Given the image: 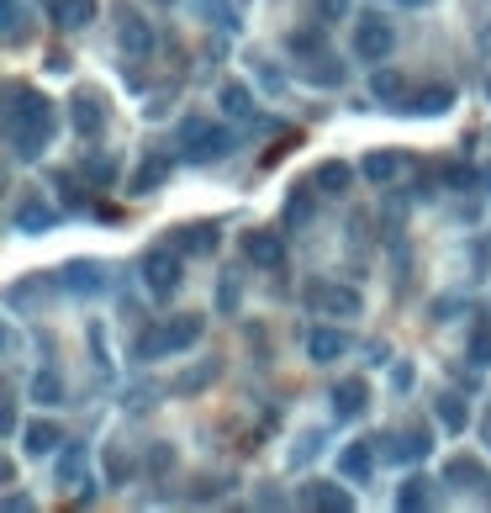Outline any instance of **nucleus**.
<instances>
[{
  "instance_id": "nucleus-16",
  "label": "nucleus",
  "mask_w": 491,
  "mask_h": 513,
  "mask_svg": "<svg viewBox=\"0 0 491 513\" xmlns=\"http://www.w3.org/2000/svg\"><path fill=\"white\" fill-rule=\"evenodd\" d=\"M375 455H381V439H349L344 450H338V476H344V482H370L375 476Z\"/></svg>"
},
{
  "instance_id": "nucleus-49",
  "label": "nucleus",
  "mask_w": 491,
  "mask_h": 513,
  "mask_svg": "<svg viewBox=\"0 0 491 513\" xmlns=\"http://www.w3.org/2000/svg\"><path fill=\"white\" fill-rule=\"evenodd\" d=\"M365 355H370V365H386L391 350H386V344H365Z\"/></svg>"
},
{
  "instance_id": "nucleus-1",
  "label": "nucleus",
  "mask_w": 491,
  "mask_h": 513,
  "mask_svg": "<svg viewBox=\"0 0 491 513\" xmlns=\"http://www.w3.org/2000/svg\"><path fill=\"white\" fill-rule=\"evenodd\" d=\"M59 133V112H53V101L43 90H32L22 80L6 85V138H11V159L16 164H37L43 149Z\"/></svg>"
},
{
  "instance_id": "nucleus-56",
  "label": "nucleus",
  "mask_w": 491,
  "mask_h": 513,
  "mask_svg": "<svg viewBox=\"0 0 491 513\" xmlns=\"http://www.w3.org/2000/svg\"><path fill=\"white\" fill-rule=\"evenodd\" d=\"M486 138H491V133H486Z\"/></svg>"
},
{
  "instance_id": "nucleus-17",
  "label": "nucleus",
  "mask_w": 491,
  "mask_h": 513,
  "mask_svg": "<svg viewBox=\"0 0 491 513\" xmlns=\"http://www.w3.org/2000/svg\"><path fill=\"white\" fill-rule=\"evenodd\" d=\"M444 482L460 487V492H481L491 503V471H486L481 455H455V461H444Z\"/></svg>"
},
{
  "instance_id": "nucleus-10",
  "label": "nucleus",
  "mask_w": 491,
  "mask_h": 513,
  "mask_svg": "<svg viewBox=\"0 0 491 513\" xmlns=\"http://www.w3.org/2000/svg\"><path fill=\"white\" fill-rule=\"evenodd\" d=\"M59 223H64V212L53 207L43 191H27L22 201H16V212H11V228L22 233V238H37V233H48V228H59Z\"/></svg>"
},
{
  "instance_id": "nucleus-55",
  "label": "nucleus",
  "mask_w": 491,
  "mask_h": 513,
  "mask_svg": "<svg viewBox=\"0 0 491 513\" xmlns=\"http://www.w3.org/2000/svg\"><path fill=\"white\" fill-rule=\"evenodd\" d=\"M159 6H175V0H159Z\"/></svg>"
},
{
  "instance_id": "nucleus-33",
  "label": "nucleus",
  "mask_w": 491,
  "mask_h": 513,
  "mask_svg": "<svg viewBox=\"0 0 491 513\" xmlns=\"http://www.w3.org/2000/svg\"><path fill=\"white\" fill-rule=\"evenodd\" d=\"M217 106H222V112H228L233 122H249V117H254V90L238 85V80H228V85L217 90Z\"/></svg>"
},
{
  "instance_id": "nucleus-38",
  "label": "nucleus",
  "mask_w": 491,
  "mask_h": 513,
  "mask_svg": "<svg viewBox=\"0 0 491 513\" xmlns=\"http://www.w3.org/2000/svg\"><path fill=\"white\" fill-rule=\"evenodd\" d=\"M254 80H259L264 96H286V90H291V75H286V69H275L270 59H254Z\"/></svg>"
},
{
  "instance_id": "nucleus-52",
  "label": "nucleus",
  "mask_w": 491,
  "mask_h": 513,
  "mask_svg": "<svg viewBox=\"0 0 491 513\" xmlns=\"http://www.w3.org/2000/svg\"><path fill=\"white\" fill-rule=\"evenodd\" d=\"M481 434H486V450H491V418H486V429H481Z\"/></svg>"
},
{
  "instance_id": "nucleus-25",
  "label": "nucleus",
  "mask_w": 491,
  "mask_h": 513,
  "mask_svg": "<svg viewBox=\"0 0 491 513\" xmlns=\"http://www.w3.org/2000/svg\"><path fill=\"white\" fill-rule=\"evenodd\" d=\"M48 22L59 32H85L96 22V0H48Z\"/></svg>"
},
{
  "instance_id": "nucleus-46",
  "label": "nucleus",
  "mask_w": 491,
  "mask_h": 513,
  "mask_svg": "<svg viewBox=\"0 0 491 513\" xmlns=\"http://www.w3.org/2000/svg\"><path fill=\"white\" fill-rule=\"evenodd\" d=\"M169 466H175V450H169L164 439H159V445H148V476H164Z\"/></svg>"
},
{
  "instance_id": "nucleus-28",
  "label": "nucleus",
  "mask_w": 491,
  "mask_h": 513,
  "mask_svg": "<svg viewBox=\"0 0 491 513\" xmlns=\"http://www.w3.org/2000/svg\"><path fill=\"white\" fill-rule=\"evenodd\" d=\"M449 106H455V85H423L407 101V117H444Z\"/></svg>"
},
{
  "instance_id": "nucleus-40",
  "label": "nucleus",
  "mask_w": 491,
  "mask_h": 513,
  "mask_svg": "<svg viewBox=\"0 0 491 513\" xmlns=\"http://www.w3.org/2000/svg\"><path fill=\"white\" fill-rule=\"evenodd\" d=\"M132 471H138V461H132L122 445H111V450H106V482H111V487H122Z\"/></svg>"
},
{
  "instance_id": "nucleus-42",
  "label": "nucleus",
  "mask_w": 491,
  "mask_h": 513,
  "mask_svg": "<svg viewBox=\"0 0 491 513\" xmlns=\"http://www.w3.org/2000/svg\"><path fill=\"white\" fill-rule=\"evenodd\" d=\"M48 180L64 191V207H69V212H85V191L74 186V175H69V170H48Z\"/></svg>"
},
{
  "instance_id": "nucleus-13",
  "label": "nucleus",
  "mask_w": 491,
  "mask_h": 513,
  "mask_svg": "<svg viewBox=\"0 0 491 513\" xmlns=\"http://www.w3.org/2000/svg\"><path fill=\"white\" fill-rule=\"evenodd\" d=\"M243 260L254 270H286V233H275V228L243 233Z\"/></svg>"
},
{
  "instance_id": "nucleus-39",
  "label": "nucleus",
  "mask_w": 491,
  "mask_h": 513,
  "mask_svg": "<svg viewBox=\"0 0 491 513\" xmlns=\"http://www.w3.org/2000/svg\"><path fill=\"white\" fill-rule=\"evenodd\" d=\"M201 16L217 32H238V6H233V0H201Z\"/></svg>"
},
{
  "instance_id": "nucleus-48",
  "label": "nucleus",
  "mask_w": 491,
  "mask_h": 513,
  "mask_svg": "<svg viewBox=\"0 0 491 513\" xmlns=\"http://www.w3.org/2000/svg\"><path fill=\"white\" fill-rule=\"evenodd\" d=\"M412 381H418V376H412V365L402 360V365H391V387L396 392H412Z\"/></svg>"
},
{
  "instance_id": "nucleus-9",
  "label": "nucleus",
  "mask_w": 491,
  "mask_h": 513,
  "mask_svg": "<svg viewBox=\"0 0 491 513\" xmlns=\"http://www.w3.org/2000/svg\"><path fill=\"white\" fill-rule=\"evenodd\" d=\"M53 276H59V291H69V297H101L111 286V265L106 260H69Z\"/></svg>"
},
{
  "instance_id": "nucleus-27",
  "label": "nucleus",
  "mask_w": 491,
  "mask_h": 513,
  "mask_svg": "<svg viewBox=\"0 0 491 513\" xmlns=\"http://www.w3.org/2000/svg\"><path fill=\"white\" fill-rule=\"evenodd\" d=\"M217 376H222V360L212 355V360L191 365V371H180L175 381H169V392H175V397H196V392H206V387H212Z\"/></svg>"
},
{
  "instance_id": "nucleus-14",
  "label": "nucleus",
  "mask_w": 491,
  "mask_h": 513,
  "mask_svg": "<svg viewBox=\"0 0 491 513\" xmlns=\"http://www.w3.org/2000/svg\"><path fill=\"white\" fill-rule=\"evenodd\" d=\"M407 170H412V159H407L402 149H370V154L360 159V175L370 180L375 191H391Z\"/></svg>"
},
{
  "instance_id": "nucleus-45",
  "label": "nucleus",
  "mask_w": 491,
  "mask_h": 513,
  "mask_svg": "<svg viewBox=\"0 0 491 513\" xmlns=\"http://www.w3.org/2000/svg\"><path fill=\"white\" fill-rule=\"evenodd\" d=\"M349 6H354V0H312V11H317V22H344V16H349Z\"/></svg>"
},
{
  "instance_id": "nucleus-51",
  "label": "nucleus",
  "mask_w": 491,
  "mask_h": 513,
  "mask_svg": "<svg viewBox=\"0 0 491 513\" xmlns=\"http://www.w3.org/2000/svg\"><path fill=\"white\" fill-rule=\"evenodd\" d=\"M476 43H481V48L491 53V27H481V38H476Z\"/></svg>"
},
{
  "instance_id": "nucleus-7",
  "label": "nucleus",
  "mask_w": 491,
  "mask_h": 513,
  "mask_svg": "<svg viewBox=\"0 0 491 513\" xmlns=\"http://www.w3.org/2000/svg\"><path fill=\"white\" fill-rule=\"evenodd\" d=\"M391 48H396V22H391V16H381V11H365L360 22H354V59L386 64Z\"/></svg>"
},
{
  "instance_id": "nucleus-34",
  "label": "nucleus",
  "mask_w": 491,
  "mask_h": 513,
  "mask_svg": "<svg viewBox=\"0 0 491 513\" xmlns=\"http://www.w3.org/2000/svg\"><path fill=\"white\" fill-rule=\"evenodd\" d=\"M64 397H69V387H64V376L53 371V365L32 376V402H43V408H64Z\"/></svg>"
},
{
  "instance_id": "nucleus-29",
  "label": "nucleus",
  "mask_w": 491,
  "mask_h": 513,
  "mask_svg": "<svg viewBox=\"0 0 491 513\" xmlns=\"http://www.w3.org/2000/svg\"><path fill=\"white\" fill-rule=\"evenodd\" d=\"M317 191L312 180L307 186H291V196H286V228H312V217H317Z\"/></svg>"
},
{
  "instance_id": "nucleus-54",
  "label": "nucleus",
  "mask_w": 491,
  "mask_h": 513,
  "mask_svg": "<svg viewBox=\"0 0 491 513\" xmlns=\"http://www.w3.org/2000/svg\"><path fill=\"white\" fill-rule=\"evenodd\" d=\"M486 101H491V75H486Z\"/></svg>"
},
{
  "instance_id": "nucleus-3",
  "label": "nucleus",
  "mask_w": 491,
  "mask_h": 513,
  "mask_svg": "<svg viewBox=\"0 0 491 513\" xmlns=\"http://www.w3.org/2000/svg\"><path fill=\"white\" fill-rule=\"evenodd\" d=\"M206 334V318L201 313H180V318H169L159 328H148V334L132 339V360L148 365V360H164V355H185V350H196Z\"/></svg>"
},
{
  "instance_id": "nucleus-30",
  "label": "nucleus",
  "mask_w": 491,
  "mask_h": 513,
  "mask_svg": "<svg viewBox=\"0 0 491 513\" xmlns=\"http://www.w3.org/2000/svg\"><path fill=\"white\" fill-rule=\"evenodd\" d=\"M286 48H291V59H317V53H328V22L291 27V32H286Z\"/></svg>"
},
{
  "instance_id": "nucleus-36",
  "label": "nucleus",
  "mask_w": 491,
  "mask_h": 513,
  "mask_svg": "<svg viewBox=\"0 0 491 513\" xmlns=\"http://www.w3.org/2000/svg\"><path fill=\"white\" fill-rule=\"evenodd\" d=\"M439 180H444V191H476V186H486V175H476V170H470V164H460V159L439 164Z\"/></svg>"
},
{
  "instance_id": "nucleus-11",
  "label": "nucleus",
  "mask_w": 491,
  "mask_h": 513,
  "mask_svg": "<svg viewBox=\"0 0 491 513\" xmlns=\"http://www.w3.org/2000/svg\"><path fill=\"white\" fill-rule=\"evenodd\" d=\"M69 127L85 143H96L106 133V101H101V90H85V85L74 90V96H69Z\"/></svg>"
},
{
  "instance_id": "nucleus-26",
  "label": "nucleus",
  "mask_w": 491,
  "mask_h": 513,
  "mask_svg": "<svg viewBox=\"0 0 491 513\" xmlns=\"http://www.w3.org/2000/svg\"><path fill=\"white\" fill-rule=\"evenodd\" d=\"M354 175H360V170H354V164H344V159H323V164H317V170H312V186L323 191V196H349Z\"/></svg>"
},
{
  "instance_id": "nucleus-5",
  "label": "nucleus",
  "mask_w": 491,
  "mask_h": 513,
  "mask_svg": "<svg viewBox=\"0 0 491 513\" xmlns=\"http://www.w3.org/2000/svg\"><path fill=\"white\" fill-rule=\"evenodd\" d=\"M301 302H307L312 313H323V318H360V313H365L360 286L333 281V276H312L307 286H301Z\"/></svg>"
},
{
  "instance_id": "nucleus-37",
  "label": "nucleus",
  "mask_w": 491,
  "mask_h": 513,
  "mask_svg": "<svg viewBox=\"0 0 491 513\" xmlns=\"http://www.w3.org/2000/svg\"><path fill=\"white\" fill-rule=\"evenodd\" d=\"M465 360H470V365H481V371H491V323H486V318H481L476 328H470Z\"/></svg>"
},
{
  "instance_id": "nucleus-43",
  "label": "nucleus",
  "mask_w": 491,
  "mask_h": 513,
  "mask_svg": "<svg viewBox=\"0 0 491 513\" xmlns=\"http://www.w3.org/2000/svg\"><path fill=\"white\" fill-rule=\"evenodd\" d=\"M154 397H159V387H148V381H143V387H127L122 392V408L127 413H148V408H154Z\"/></svg>"
},
{
  "instance_id": "nucleus-4",
  "label": "nucleus",
  "mask_w": 491,
  "mask_h": 513,
  "mask_svg": "<svg viewBox=\"0 0 491 513\" xmlns=\"http://www.w3.org/2000/svg\"><path fill=\"white\" fill-rule=\"evenodd\" d=\"M138 276H143L148 297L169 302V297L180 291V281H185V254L169 244V238H164V244H148V249L138 254Z\"/></svg>"
},
{
  "instance_id": "nucleus-24",
  "label": "nucleus",
  "mask_w": 491,
  "mask_h": 513,
  "mask_svg": "<svg viewBox=\"0 0 491 513\" xmlns=\"http://www.w3.org/2000/svg\"><path fill=\"white\" fill-rule=\"evenodd\" d=\"M59 450H64V429L53 424V418H32V424H22V455L43 461V455H59Z\"/></svg>"
},
{
  "instance_id": "nucleus-44",
  "label": "nucleus",
  "mask_w": 491,
  "mask_h": 513,
  "mask_svg": "<svg viewBox=\"0 0 491 513\" xmlns=\"http://www.w3.org/2000/svg\"><path fill=\"white\" fill-rule=\"evenodd\" d=\"M238 297H243V291H238V276H222V286H217V313L233 318V313H238Z\"/></svg>"
},
{
  "instance_id": "nucleus-21",
  "label": "nucleus",
  "mask_w": 491,
  "mask_h": 513,
  "mask_svg": "<svg viewBox=\"0 0 491 513\" xmlns=\"http://www.w3.org/2000/svg\"><path fill=\"white\" fill-rule=\"evenodd\" d=\"M296 503L301 508H317V513H349L354 508V492L338 487V482H301Z\"/></svg>"
},
{
  "instance_id": "nucleus-31",
  "label": "nucleus",
  "mask_w": 491,
  "mask_h": 513,
  "mask_svg": "<svg viewBox=\"0 0 491 513\" xmlns=\"http://www.w3.org/2000/svg\"><path fill=\"white\" fill-rule=\"evenodd\" d=\"M80 175H85V186L111 191V186H117V159H106L101 149H85V159H80Z\"/></svg>"
},
{
  "instance_id": "nucleus-19",
  "label": "nucleus",
  "mask_w": 491,
  "mask_h": 513,
  "mask_svg": "<svg viewBox=\"0 0 491 513\" xmlns=\"http://www.w3.org/2000/svg\"><path fill=\"white\" fill-rule=\"evenodd\" d=\"M349 344H354V339H349L338 323H317L312 334H307V360H312V365H338V360L349 355Z\"/></svg>"
},
{
  "instance_id": "nucleus-6",
  "label": "nucleus",
  "mask_w": 491,
  "mask_h": 513,
  "mask_svg": "<svg viewBox=\"0 0 491 513\" xmlns=\"http://www.w3.org/2000/svg\"><path fill=\"white\" fill-rule=\"evenodd\" d=\"M433 455V429L423 424V418H412L407 429H386L381 434V461L391 466H418Z\"/></svg>"
},
{
  "instance_id": "nucleus-47",
  "label": "nucleus",
  "mask_w": 491,
  "mask_h": 513,
  "mask_svg": "<svg viewBox=\"0 0 491 513\" xmlns=\"http://www.w3.org/2000/svg\"><path fill=\"white\" fill-rule=\"evenodd\" d=\"M460 307H465V297H460V291H455V297H439V302L428 307V313H433V323H449V318L460 313Z\"/></svg>"
},
{
  "instance_id": "nucleus-20",
  "label": "nucleus",
  "mask_w": 491,
  "mask_h": 513,
  "mask_svg": "<svg viewBox=\"0 0 491 513\" xmlns=\"http://www.w3.org/2000/svg\"><path fill=\"white\" fill-rule=\"evenodd\" d=\"M328 402H333V418H338V424H354V418L370 408V381H365V376H344V381L333 387Z\"/></svg>"
},
{
  "instance_id": "nucleus-53",
  "label": "nucleus",
  "mask_w": 491,
  "mask_h": 513,
  "mask_svg": "<svg viewBox=\"0 0 491 513\" xmlns=\"http://www.w3.org/2000/svg\"><path fill=\"white\" fill-rule=\"evenodd\" d=\"M486 196H491V170H486Z\"/></svg>"
},
{
  "instance_id": "nucleus-15",
  "label": "nucleus",
  "mask_w": 491,
  "mask_h": 513,
  "mask_svg": "<svg viewBox=\"0 0 491 513\" xmlns=\"http://www.w3.org/2000/svg\"><path fill=\"white\" fill-rule=\"evenodd\" d=\"M117 43H122V53H127V64H143L148 53H154V27L143 22L138 11H117Z\"/></svg>"
},
{
  "instance_id": "nucleus-35",
  "label": "nucleus",
  "mask_w": 491,
  "mask_h": 513,
  "mask_svg": "<svg viewBox=\"0 0 491 513\" xmlns=\"http://www.w3.org/2000/svg\"><path fill=\"white\" fill-rule=\"evenodd\" d=\"M428 503H433V482H428V476H418V471H412L407 482L396 487V508H402V513H412V508H428Z\"/></svg>"
},
{
  "instance_id": "nucleus-50",
  "label": "nucleus",
  "mask_w": 491,
  "mask_h": 513,
  "mask_svg": "<svg viewBox=\"0 0 491 513\" xmlns=\"http://www.w3.org/2000/svg\"><path fill=\"white\" fill-rule=\"evenodd\" d=\"M396 6H407V11H423V6H433V0H396Z\"/></svg>"
},
{
  "instance_id": "nucleus-22",
  "label": "nucleus",
  "mask_w": 491,
  "mask_h": 513,
  "mask_svg": "<svg viewBox=\"0 0 491 513\" xmlns=\"http://www.w3.org/2000/svg\"><path fill=\"white\" fill-rule=\"evenodd\" d=\"M370 101H381L386 112H407V101H412L407 75H396V69L375 64V75H370Z\"/></svg>"
},
{
  "instance_id": "nucleus-18",
  "label": "nucleus",
  "mask_w": 491,
  "mask_h": 513,
  "mask_svg": "<svg viewBox=\"0 0 491 513\" xmlns=\"http://www.w3.org/2000/svg\"><path fill=\"white\" fill-rule=\"evenodd\" d=\"M169 244H175L185 260H206V254L222 249V228L217 223H185V228L169 233Z\"/></svg>"
},
{
  "instance_id": "nucleus-8",
  "label": "nucleus",
  "mask_w": 491,
  "mask_h": 513,
  "mask_svg": "<svg viewBox=\"0 0 491 513\" xmlns=\"http://www.w3.org/2000/svg\"><path fill=\"white\" fill-rule=\"evenodd\" d=\"M53 482L59 487H85L80 492V503L96 498V482H90V450H85V439H64V450L53 455Z\"/></svg>"
},
{
  "instance_id": "nucleus-2",
  "label": "nucleus",
  "mask_w": 491,
  "mask_h": 513,
  "mask_svg": "<svg viewBox=\"0 0 491 513\" xmlns=\"http://www.w3.org/2000/svg\"><path fill=\"white\" fill-rule=\"evenodd\" d=\"M175 149H180L185 164H222L238 149V133H233V127H222V122H212V117H180Z\"/></svg>"
},
{
  "instance_id": "nucleus-12",
  "label": "nucleus",
  "mask_w": 491,
  "mask_h": 513,
  "mask_svg": "<svg viewBox=\"0 0 491 513\" xmlns=\"http://www.w3.org/2000/svg\"><path fill=\"white\" fill-rule=\"evenodd\" d=\"M175 159H180V154H169V149H148V154L138 159V170L127 175V191H132V196H154L164 180L175 175Z\"/></svg>"
},
{
  "instance_id": "nucleus-32",
  "label": "nucleus",
  "mask_w": 491,
  "mask_h": 513,
  "mask_svg": "<svg viewBox=\"0 0 491 513\" xmlns=\"http://www.w3.org/2000/svg\"><path fill=\"white\" fill-rule=\"evenodd\" d=\"M433 413H439V424L449 434H465L470 429V408H465L460 392H439V397H433Z\"/></svg>"
},
{
  "instance_id": "nucleus-41",
  "label": "nucleus",
  "mask_w": 491,
  "mask_h": 513,
  "mask_svg": "<svg viewBox=\"0 0 491 513\" xmlns=\"http://www.w3.org/2000/svg\"><path fill=\"white\" fill-rule=\"evenodd\" d=\"M317 455H323V429H307V434L291 445V466H312Z\"/></svg>"
},
{
  "instance_id": "nucleus-23",
  "label": "nucleus",
  "mask_w": 491,
  "mask_h": 513,
  "mask_svg": "<svg viewBox=\"0 0 491 513\" xmlns=\"http://www.w3.org/2000/svg\"><path fill=\"white\" fill-rule=\"evenodd\" d=\"M296 80L301 85H317V90H338L349 80V69L333 59V53H317V59H296Z\"/></svg>"
}]
</instances>
